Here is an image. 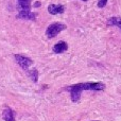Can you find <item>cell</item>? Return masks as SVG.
Returning a JSON list of instances; mask_svg holds the SVG:
<instances>
[{"label":"cell","mask_w":121,"mask_h":121,"mask_svg":"<svg viewBox=\"0 0 121 121\" xmlns=\"http://www.w3.org/2000/svg\"><path fill=\"white\" fill-rule=\"evenodd\" d=\"M65 89L70 92L71 100L74 103L79 102L81 99V94L84 90H96V91H101L105 89V84L101 82H89V83H78L74 85H71L66 87Z\"/></svg>","instance_id":"1"},{"label":"cell","mask_w":121,"mask_h":121,"mask_svg":"<svg viewBox=\"0 0 121 121\" xmlns=\"http://www.w3.org/2000/svg\"><path fill=\"white\" fill-rule=\"evenodd\" d=\"M66 28H67L66 25H64V23H62V22H53L47 28L46 35L48 38H53L59 33H60L62 31H64Z\"/></svg>","instance_id":"2"},{"label":"cell","mask_w":121,"mask_h":121,"mask_svg":"<svg viewBox=\"0 0 121 121\" xmlns=\"http://www.w3.org/2000/svg\"><path fill=\"white\" fill-rule=\"evenodd\" d=\"M15 60H16V62L18 63V65L22 69H28L33 64V60L31 59H29V57H27V56H23V55H20V54L15 55Z\"/></svg>","instance_id":"3"},{"label":"cell","mask_w":121,"mask_h":121,"mask_svg":"<svg viewBox=\"0 0 121 121\" xmlns=\"http://www.w3.org/2000/svg\"><path fill=\"white\" fill-rule=\"evenodd\" d=\"M65 11V6L62 4H50L48 6V12L51 15H57V14H63Z\"/></svg>","instance_id":"4"},{"label":"cell","mask_w":121,"mask_h":121,"mask_svg":"<svg viewBox=\"0 0 121 121\" xmlns=\"http://www.w3.org/2000/svg\"><path fill=\"white\" fill-rule=\"evenodd\" d=\"M68 49V45L65 42H59L53 46V52L54 53H63Z\"/></svg>","instance_id":"5"},{"label":"cell","mask_w":121,"mask_h":121,"mask_svg":"<svg viewBox=\"0 0 121 121\" xmlns=\"http://www.w3.org/2000/svg\"><path fill=\"white\" fill-rule=\"evenodd\" d=\"M2 118H3L4 121H15L14 112L10 107H6V108H4L3 113H2Z\"/></svg>","instance_id":"6"},{"label":"cell","mask_w":121,"mask_h":121,"mask_svg":"<svg viewBox=\"0 0 121 121\" xmlns=\"http://www.w3.org/2000/svg\"><path fill=\"white\" fill-rule=\"evenodd\" d=\"M36 17V15L34 13H32L31 11H20L18 14V18L21 19H29V20H34Z\"/></svg>","instance_id":"7"},{"label":"cell","mask_w":121,"mask_h":121,"mask_svg":"<svg viewBox=\"0 0 121 121\" xmlns=\"http://www.w3.org/2000/svg\"><path fill=\"white\" fill-rule=\"evenodd\" d=\"M18 5L21 11H29L31 8V0H18Z\"/></svg>","instance_id":"8"},{"label":"cell","mask_w":121,"mask_h":121,"mask_svg":"<svg viewBox=\"0 0 121 121\" xmlns=\"http://www.w3.org/2000/svg\"><path fill=\"white\" fill-rule=\"evenodd\" d=\"M108 25L109 26H115V27H118L119 29H121V17L115 16V17L109 18L108 19Z\"/></svg>","instance_id":"9"},{"label":"cell","mask_w":121,"mask_h":121,"mask_svg":"<svg viewBox=\"0 0 121 121\" xmlns=\"http://www.w3.org/2000/svg\"><path fill=\"white\" fill-rule=\"evenodd\" d=\"M28 74H29V77L32 79V81L33 82H37L38 80V71L36 70V69H32V70H29L28 71Z\"/></svg>","instance_id":"10"},{"label":"cell","mask_w":121,"mask_h":121,"mask_svg":"<svg viewBox=\"0 0 121 121\" xmlns=\"http://www.w3.org/2000/svg\"><path fill=\"white\" fill-rule=\"evenodd\" d=\"M106 3H107V0H99L98 1V8H100V9L104 8V6L106 5Z\"/></svg>","instance_id":"11"},{"label":"cell","mask_w":121,"mask_h":121,"mask_svg":"<svg viewBox=\"0 0 121 121\" xmlns=\"http://www.w3.org/2000/svg\"><path fill=\"white\" fill-rule=\"evenodd\" d=\"M39 5H40V3H39V2H36V3L34 4V6H35V8H37V6H39Z\"/></svg>","instance_id":"12"},{"label":"cell","mask_w":121,"mask_h":121,"mask_svg":"<svg viewBox=\"0 0 121 121\" xmlns=\"http://www.w3.org/2000/svg\"><path fill=\"white\" fill-rule=\"evenodd\" d=\"M82 1H88V0H82Z\"/></svg>","instance_id":"13"},{"label":"cell","mask_w":121,"mask_h":121,"mask_svg":"<svg viewBox=\"0 0 121 121\" xmlns=\"http://www.w3.org/2000/svg\"><path fill=\"white\" fill-rule=\"evenodd\" d=\"M95 121H98V120H95Z\"/></svg>","instance_id":"14"}]
</instances>
